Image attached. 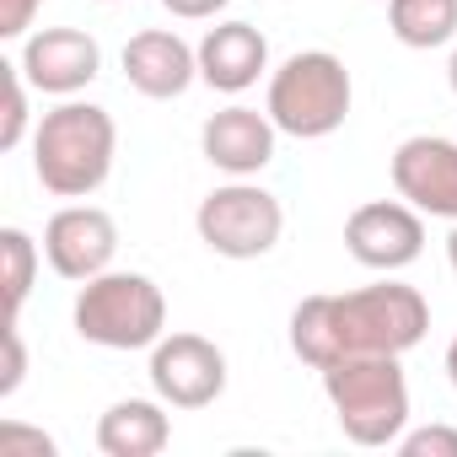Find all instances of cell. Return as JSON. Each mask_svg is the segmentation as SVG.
<instances>
[{
	"instance_id": "cell-1",
	"label": "cell",
	"mask_w": 457,
	"mask_h": 457,
	"mask_svg": "<svg viewBox=\"0 0 457 457\" xmlns=\"http://www.w3.org/2000/svg\"><path fill=\"white\" fill-rule=\"evenodd\" d=\"M430 307L414 286L382 280L345 296H302L291 312V350L312 371H328L350 355H403L425 339Z\"/></svg>"
},
{
	"instance_id": "cell-2",
	"label": "cell",
	"mask_w": 457,
	"mask_h": 457,
	"mask_svg": "<svg viewBox=\"0 0 457 457\" xmlns=\"http://www.w3.org/2000/svg\"><path fill=\"white\" fill-rule=\"evenodd\" d=\"M119 151V124L97 103L65 97L33 129V172L54 199H87L108 183Z\"/></svg>"
},
{
	"instance_id": "cell-3",
	"label": "cell",
	"mask_w": 457,
	"mask_h": 457,
	"mask_svg": "<svg viewBox=\"0 0 457 457\" xmlns=\"http://www.w3.org/2000/svg\"><path fill=\"white\" fill-rule=\"evenodd\" d=\"M323 393L355 446H393L409 430V377L398 355H350L323 371Z\"/></svg>"
},
{
	"instance_id": "cell-4",
	"label": "cell",
	"mask_w": 457,
	"mask_h": 457,
	"mask_svg": "<svg viewBox=\"0 0 457 457\" xmlns=\"http://www.w3.org/2000/svg\"><path fill=\"white\" fill-rule=\"evenodd\" d=\"M76 334L97 350H151L167 334V296L151 275L103 270L76 291Z\"/></svg>"
},
{
	"instance_id": "cell-5",
	"label": "cell",
	"mask_w": 457,
	"mask_h": 457,
	"mask_svg": "<svg viewBox=\"0 0 457 457\" xmlns=\"http://www.w3.org/2000/svg\"><path fill=\"white\" fill-rule=\"evenodd\" d=\"M350 103H355V81H350L345 60L328 49H302L270 76L264 113L291 140H323L350 119Z\"/></svg>"
},
{
	"instance_id": "cell-6",
	"label": "cell",
	"mask_w": 457,
	"mask_h": 457,
	"mask_svg": "<svg viewBox=\"0 0 457 457\" xmlns=\"http://www.w3.org/2000/svg\"><path fill=\"white\" fill-rule=\"evenodd\" d=\"M194 226H199V243L210 253L248 264V259H264L280 243L286 210H280V199L270 188H259L248 178H232V183H220V188H210L199 199Z\"/></svg>"
},
{
	"instance_id": "cell-7",
	"label": "cell",
	"mask_w": 457,
	"mask_h": 457,
	"mask_svg": "<svg viewBox=\"0 0 457 457\" xmlns=\"http://www.w3.org/2000/svg\"><path fill=\"white\" fill-rule=\"evenodd\" d=\"M345 248L355 264L377 275H398L425 253V215L409 199H371L355 204L345 220Z\"/></svg>"
},
{
	"instance_id": "cell-8",
	"label": "cell",
	"mask_w": 457,
	"mask_h": 457,
	"mask_svg": "<svg viewBox=\"0 0 457 457\" xmlns=\"http://www.w3.org/2000/svg\"><path fill=\"white\" fill-rule=\"evenodd\" d=\"M151 387L167 409H210L226 393V355L204 334H162L151 345Z\"/></svg>"
},
{
	"instance_id": "cell-9",
	"label": "cell",
	"mask_w": 457,
	"mask_h": 457,
	"mask_svg": "<svg viewBox=\"0 0 457 457\" xmlns=\"http://www.w3.org/2000/svg\"><path fill=\"white\" fill-rule=\"evenodd\" d=\"M113 253H119V226L97 204H65L44 226V259L60 280L81 286V280L113 270Z\"/></svg>"
},
{
	"instance_id": "cell-10",
	"label": "cell",
	"mask_w": 457,
	"mask_h": 457,
	"mask_svg": "<svg viewBox=\"0 0 457 457\" xmlns=\"http://www.w3.org/2000/svg\"><path fill=\"white\" fill-rule=\"evenodd\" d=\"M17 65H22V76H28L33 92H44V97H76L81 87L97 81L103 49L81 28H38V33L22 38V60Z\"/></svg>"
},
{
	"instance_id": "cell-11",
	"label": "cell",
	"mask_w": 457,
	"mask_h": 457,
	"mask_svg": "<svg viewBox=\"0 0 457 457\" xmlns=\"http://www.w3.org/2000/svg\"><path fill=\"white\" fill-rule=\"evenodd\" d=\"M393 188L420 215L457 220V140H446V135H409L393 151Z\"/></svg>"
},
{
	"instance_id": "cell-12",
	"label": "cell",
	"mask_w": 457,
	"mask_h": 457,
	"mask_svg": "<svg viewBox=\"0 0 457 457\" xmlns=\"http://www.w3.org/2000/svg\"><path fill=\"white\" fill-rule=\"evenodd\" d=\"M275 140H280L275 119L259 113V108H243V103L210 113L204 129H199L204 162L215 172H226V178H253V172H264L275 162Z\"/></svg>"
},
{
	"instance_id": "cell-13",
	"label": "cell",
	"mask_w": 457,
	"mask_h": 457,
	"mask_svg": "<svg viewBox=\"0 0 457 457\" xmlns=\"http://www.w3.org/2000/svg\"><path fill=\"white\" fill-rule=\"evenodd\" d=\"M124 81L151 97V103H167V97H183L194 81H199V49H188L178 33L167 28H145L124 44Z\"/></svg>"
},
{
	"instance_id": "cell-14",
	"label": "cell",
	"mask_w": 457,
	"mask_h": 457,
	"mask_svg": "<svg viewBox=\"0 0 457 457\" xmlns=\"http://www.w3.org/2000/svg\"><path fill=\"white\" fill-rule=\"evenodd\" d=\"M270 71V38L253 22H215L199 38V81L237 97Z\"/></svg>"
},
{
	"instance_id": "cell-15",
	"label": "cell",
	"mask_w": 457,
	"mask_h": 457,
	"mask_svg": "<svg viewBox=\"0 0 457 457\" xmlns=\"http://www.w3.org/2000/svg\"><path fill=\"white\" fill-rule=\"evenodd\" d=\"M172 441V420L162 398H119L97 420V446L108 457H156Z\"/></svg>"
},
{
	"instance_id": "cell-16",
	"label": "cell",
	"mask_w": 457,
	"mask_h": 457,
	"mask_svg": "<svg viewBox=\"0 0 457 457\" xmlns=\"http://www.w3.org/2000/svg\"><path fill=\"white\" fill-rule=\"evenodd\" d=\"M387 28L403 49H441L457 38V0H387Z\"/></svg>"
},
{
	"instance_id": "cell-17",
	"label": "cell",
	"mask_w": 457,
	"mask_h": 457,
	"mask_svg": "<svg viewBox=\"0 0 457 457\" xmlns=\"http://www.w3.org/2000/svg\"><path fill=\"white\" fill-rule=\"evenodd\" d=\"M38 243L22 232V226H0V264H6V323L22 318V302L33 291V275H38Z\"/></svg>"
},
{
	"instance_id": "cell-18",
	"label": "cell",
	"mask_w": 457,
	"mask_h": 457,
	"mask_svg": "<svg viewBox=\"0 0 457 457\" xmlns=\"http://www.w3.org/2000/svg\"><path fill=\"white\" fill-rule=\"evenodd\" d=\"M28 76L22 65H6V124H0V151H17L28 140Z\"/></svg>"
},
{
	"instance_id": "cell-19",
	"label": "cell",
	"mask_w": 457,
	"mask_h": 457,
	"mask_svg": "<svg viewBox=\"0 0 457 457\" xmlns=\"http://www.w3.org/2000/svg\"><path fill=\"white\" fill-rule=\"evenodd\" d=\"M403 457H457V430L452 425H420L393 441Z\"/></svg>"
},
{
	"instance_id": "cell-20",
	"label": "cell",
	"mask_w": 457,
	"mask_h": 457,
	"mask_svg": "<svg viewBox=\"0 0 457 457\" xmlns=\"http://www.w3.org/2000/svg\"><path fill=\"white\" fill-rule=\"evenodd\" d=\"M0 339H6V371H0V398H12V393L22 387V377H28V350H22V328H17V323L0 328Z\"/></svg>"
},
{
	"instance_id": "cell-21",
	"label": "cell",
	"mask_w": 457,
	"mask_h": 457,
	"mask_svg": "<svg viewBox=\"0 0 457 457\" xmlns=\"http://www.w3.org/2000/svg\"><path fill=\"white\" fill-rule=\"evenodd\" d=\"M0 452H33V457H54V436H44V430H28V425H17V420H6L0 425Z\"/></svg>"
},
{
	"instance_id": "cell-22",
	"label": "cell",
	"mask_w": 457,
	"mask_h": 457,
	"mask_svg": "<svg viewBox=\"0 0 457 457\" xmlns=\"http://www.w3.org/2000/svg\"><path fill=\"white\" fill-rule=\"evenodd\" d=\"M44 0H0V38H28Z\"/></svg>"
},
{
	"instance_id": "cell-23",
	"label": "cell",
	"mask_w": 457,
	"mask_h": 457,
	"mask_svg": "<svg viewBox=\"0 0 457 457\" xmlns=\"http://www.w3.org/2000/svg\"><path fill=\"white\" fill-rule=\"evenodd\" d=\"M162 6L178 17V22H210L215 12H226L232 0H162Z\"/></svg>"
},
{
	"instance_id": "cell-24",
	"label": "cell",
	"mask_w": 457,
	"mask_h": 457,
	"mask_svg": "<svg viewBox=\"0 0 457 457\" xmlns=\"http://www.w3.org/2000/svg\"><path fill=\"white\" fill-rule=\"evenodd\" d=\"M446 264H452V275H457V220H452V237H446Z\"/></svg>"
},
{
	"instance_id": "cell-25",
	"label": "cell",
	"mask_w": 457,
	"mask_h": 457,
	"mask_svg": "<svg viewBox=\"0 0 457 457\" xmlns=\"http://www.w3.org/2000/svg\"><path fill=\"white\" fill-rule=\"evenodd\" d=\"M446 377H452V387H457V339L446 345Z\"/></svg>"
},
{
	"instance_id": "cell-26",
	"label": "cell",
	"mask_w": 457,
	"mask_h": 457,
	"mask_svg": "<svg viewBox=\"0 0 457 457\" xmlns=\"http://www.w3.org/2000/svg\"><path fill=\"white\" fill-rule=\"evenodd\" d=\"M446 81H452V92H457V49H452V60H446Z\"/></svg>"
},
{
	"instance_id": "cell-27",
	"label": "cell",
	"mask_w": 457,
	"mask_h": 457,
	"mask_svg": "<svg viewBox=\"0 0 457 457\" xmlns=\"http://www.w3.org/2000/svg\"><path fill=\"white\" fill-rule=\"evenodd\" d=\"M108 6H119V0H108Z\"/></svg>"
}]
</instances>
